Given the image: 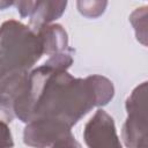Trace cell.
Returning a JSON list of instances; mask_svg holds the SVG:
<instances>
[{"mask_svg":"<svg viewBox=\"0 0 148 148\" xmlns=\"http://www.w3.org/2000/svg\"><path fill=\"white\" fill-rule=\"evenodd\" d=\"M106 1H77L79 12L87 17H98L105 10Z\"/></svg>","mask_w":148,"mask_h":148,"instance_id":"9c48e42d","label":"cell"},{"mask_svg":"<svg viewBox=\"0 0 148 148\" xmlns=\"http://www.w3.org/2000/svg\"><path fill=\"white\" fill-rule=\"evenodd\" d=\"M130 21L135 30L136 39L143 45L147 44V7L136 8L130 16Z\"/></svg>","mask_w":148,"mask_h":148,"instance_id":"ba28073f","label":"cell"},{"mask_svg":"<svg viewBox=\"0 0 148 148\" xmlns=\"http://www.w3.org/2000/svg\"><path fill=\"white\" fill-rule=\"evenodd\" d=\"M14 141L8 125L0 120V148H13Z\"/></svg>","mask_w":148,"mask_h":148,"instance_id":"30bf717a","label":"cell"},{"mask_svg":"<svg viewBox=\"0 0 148 148\" xmlns=\"http://www.w3.org/2000/svg\"><path fill=\"white\" fill-rule=\"evenodd\" d=\"M43 45L39 36L28 25L8 20L0 27V77L28 73L40 59Z\"/></svg>","mask_w":148,"mask_h":148,"instance_id":"7a4b0ae2","label":"cell"},{"mask_svg":"<svg viewBox=\"0 0 148 148\" xmlns=\"http://www.w3.org/2000/svg\"><path fill=\"white\" fill-rule=\"evenodd\" d=\"M66 6L67 1H36L30 15L29 28L36 32L42 27L50 24L62 15Z\"/></svg>","mask_w":148,"mask_h":148,"instance_id":"8992f818","label":"cell"},{"mask_svg":"<svg viewBox=\"0 0 148 148\" xmlns=\"http://www.w3.org/2000/svg\"><path fill=\"white\" fill-rule=\"evenodd\" d=\"M36 34L40 38L44 53L53 56L56 53L66 51L68 45L67 32L60 24L44 25L40 29H38Z\"/></svg>","mask_w":148,"mask_h":148,"instance_id":"52a82bcc","label":"cell"},{"mask_svg":"<svg viewBox=\"0 0 148 148\" xmlns=\"http://www.w3.org/2000/svg\"><path fill=\"white\" fill-rule=\"evenodd\" d=\"M69 133H72L71 127L62 121L36 119L25 126L23 131V142L32 148H46Z\"/></svg>","mask_w":148,"mask_h":148,"instance_id":"5b68a950","label":"cell"},{"mask_svg":"<svg viewBox=\"0 0 148 148\" xmlns=\"http://www.w3.org/2000/svg\"><path fill=\"white\" fill-rule=\"evenodd\" d=\"M14 2H0V9H3L5 7H7V6H10V5H13Z\"/></svg>","mask_w":148,"mask_h":148,"instance_id":"4fadbf2b","label":"cell"},{"mask_svg":"<svg viewBox=\"0 0 148 148\" xmlns=\"http://www.w3.org/2000/svg\"><path fill=\"white\" fill-rule=\"evenodd\" d=\"M127 119L121 135L128 148H147V82H142L126 99Z\"/></svg>","mask_w":148,"mask_h":148,"instance_id":"3957f363","label":"cell"},{"mask_svg":"<svg viewBox=\"0 0 148 148\" xmlns=\"http://www.w3.org/2000/svg\"><path fill=\"white\" fill-rule=\"evenodd\" d=\"M113 95V84L105 76L77 79L44 62L29 73L25 89L14 102L13 113L27 124L52 119L72 127L92 108L106 105Z\"/></svg>","mask_w":148,"mask_h":148,"instance_id":"6da1fadb","label":"cell"},{"mask_svg":"<svg viewBox=\"0 0 148 148\" xmlns=\"http://www.w3.org/2000/svg\"><path fill=\"white\" fill-rule=\"evenodd\" d=\"M83 139L89 148H123L112 117L102 109L86 124Z\"/></svg>","mask_w":148,"mask_h":148,"instance_id":"277c9868","label":"cell"},{"mask_svg":"<svg viewBox=\"0 0 148 148\" xmlns=\"http://www.w3.org/2000/svg\"><path fill=\"white\" fill-rule=\"evenodd\" d=\"M35 2L36 1H18L15 5L17 7V10H18L20 15L22 17H27V16L31 15L32 9L35 7Z\"/></svg>","mask_w":148,"mask_h":148,"instance_id":"7c38bea8","label":"cell"},{"mask_svg":"<svg viewBox=\"0 0 148 148\" xmlns=\"http://www.w3.org/2000/svg\"><path fill=\"white\" fill-rule=\"evenodd\" d=\"M51 148H81V145L75 140L74 135L72 133L60 138L59 140H57Z\"/></svg>","mask_w":148,"mask_h":148,"instance_id":"8fae6325","label":"cell"}]
</instances>
